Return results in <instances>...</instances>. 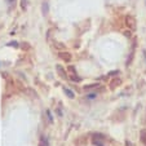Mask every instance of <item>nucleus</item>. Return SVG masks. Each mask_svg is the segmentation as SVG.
<instances>
[{
    "mask_svg": "<svg viewBox=\"0 0 146 146\" xmlns=\"http://www.w3.org/2000/svg\"><path fill=\"white\" fill-rule=\"evenodd\" d=\"M19 7H21L22 11H26L27 9V0H21L19 1Z\"/></svg>",
    "mask_w": 146,
    "mask_h": 146,
    "instance_id": "obj_8",
    "label": "nucleus"
},
{
    "mask_svg": "<svg viewBox=\"0 0 146 146\" xmlns=\"http://www.w3.org/2000/svg\"><path fill=\"white\" fill-rule=\"evenodd\" d=\"M64 91L66 92V94L70 97V98H74V97H75L74 92H72V91H70V89H69V88H66V87H64Z\"/></svg>",
    "mask_w": 146,
    "mask_h": 146,
    "instance_id": "obj_9",
    "label": "nucleus"
},
{
    "mask_svg": "<svg viewBox=\"0 0 146 146\" xmlns=\"http://www.w3.org/2000/svg\"><path fill=\"white\" fill-rule=\"evenodd\" d=\"M125 146H135V145H133L131 141H127V142H125Z\"/></svg>",
    "mask_w": 146,
    "mask_h": 146,
    "instance_id": "obj_15",
    "label": "nucleus"
},
{
    "mask_svg": "<svg viewBox=\"0 0 146 146\" xmlns=\"http://www.w3.org/2000/svg\"><path fill=\"white\" fill-rule=\"evenodd\" d=\"M92 142L96 146H105V142H104V136H101L100 133H94L93 137H92Z\"/></svg>",
    "mask_w": 146,
    "mask_h": 146,
    "instance_id": "obj_1",
    "label": "nucleus"
},
{
    "mask_svg": "<svg viewBox=\"0 0 146 146\" xmlns=\"http://www.w3.org/2000/svg\"><path fill=\"white\" fill-rule=\"evenodd\" d=\"M19 48H21L23 52H27V50L31 49V45L29 44L27 41H21V43H19Z\"/></svg>",
    "mask_w": 146,
    "mask_h": 146,
    "instance_id": "obj_6",
    "label": "nucleus"
},
{
    "mask_svg": "<svg viewBox=\"0 0 146 146\" xmlns=\"http://www.w3.org/2000/svg\"><path fill=\"white\" fill-rule=\"evenodd\" d=\"M100 87V83H93V84H88V86H84L83 89L84 91H88V89H94V88H98Z\"/></svg>",
    "mask_w": 146,
    "mask_h": 146,
    "instance_id": "obj_7",
    "label": "nucleus"
},
{
    "mask_svg": "<svg viewBox=\"0 0 146 146\" xmlns=\"http://www.w3.org/2000/svg\"><path fill=\"white\" fill-rule=\"evenodd\" d=\"M70 79H71V82H80V78L76 76V75H71Z\"/></svg>",
    "mask_w": 146,
    "mask_h": 146,
    "instance_id": "obj_12",
    "label": "nucleus"
},
{
    "mask_svg": "<svg viewBox=\"0 0 146 146\" xmlns=\"http://www.w3.org/2000/svg\"><path fill=\"white\" fill-rule=\"evenodd\" d=\"M54 45H56V47H57V48H60L61 50H62V49H65V45H64V44H60V43H54Z\"/></svg>",
    "mask_w": 146,
    "mask_h": 146,
    "instance_id": "obj_14",
    "label": "nucleus"
},
{
    "mask_svg": "<svg viewBox=\"0 0 146 146\" xmlns=\"http://www.w3.org/2000/svg\"><path fill=\"white\" fill-rule=\"evenodd\" d=\"M40 146H49V143H48V140L45 137H41L40 138Z\"/></svg>",
    "mask_w": 146,
    "mask_h": 146,
    "instance_id": "obj_11",
    "label": "nucleus"
},
{
    "mask_svg": "<svg viewBox=\"0 0 146 146\" xmlns=\"http://www.w3.org/2000/svg\"><path fill=\"white\" fill-rule=\"evenodd\" d=\"M48 9H49V7H48V1H43V13L47 14L48 13Z\"/></svg>",
    "mask_w": 146,
    "mask_h": 146,
    "instance_id": "obj_10",
    "label": "nucleus"
},
{
    "mask_svg": "<svg viewBox=\"0 0 146 146\" xmlns=\"http://www.w3.org/2000/svg\"><path fill=\"white\" fill-rule=\"evenodd\" d=\"M125 25L131 29V30H136V18L131 14L125 16Z\"/></svg>",
    "mask_w": 146,
    "mask_h": 146,
    "instance_id": "obj_2",
    "label": "nucleus"
},
{
    "mask_svg": "<svg viewBox=\"0 0 146 146\" xmlns=\"http://www.w3.org/2000/svg\"><path fill=\"white\" fill-rule=\"evenodd\" d=\"M141 141H142V142L146 141V131H142V132H141Z\"/></svg>",
    "mask_w": 146,
    "mask_h": 146,
    "instance_id": "obj_13",
    "label": "nucleus"
},
{
    "mask_svg": "<svg viewBox=\"0 0 146 146\" xmlns=\"http://www.w3.org/2000/svg\"><path fill=\"white\" fill-rule=\"evenodd\" d=\"M121 84V79L120 78H115V79H113L111 80V83H110V89H115V88H118L119 86Z\"/></svg>",
    "mask_w": 146,
    "mask_h": 146,
    "instance_id": "obj_5",
    "label": "nucleus"
},
{
    "mask_svg": "<svg viewBox=\"0 0 146 146\" xmlns=\"http://www.w3.org/2000/svg\"><path fill=\"white\" fill-rule=\"evenodd\" d=\"M56 69H57L58 76H60V78H62V79H67V74H66V70H65L64 67L61 66V65H57V66H56Z\"/></svg>",
    "mask_w": 146,
    "mask_h": 146,
    "instance_id": "obj_4",
    "label": "nucleus"
},
{
    "mask_svg": "<svg viewBox=\"0 0 146 146\" xmlns=\"http://www.w3.org/2000/svg\"><path fill=\"white\" fill-rule=\"evenodd\" d=\"M58 57L61 58V60L64 61V62H71V60H72V56H71V53L70 52H66V50H61L60 53H58Z\"/></svg>",
    "mask_w": 146,
    "mask_h": 146,
    "instance_id": "obj_3",
    "label": "nucleus"
}]
</instances>
